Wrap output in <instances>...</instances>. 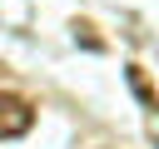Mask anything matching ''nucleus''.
Instances as JSON below:
<instances>
[{
    "mask_svg": "<svg viewBox=\"0 0 159 149\" xmlns=\"http://www.w3.org/2000/svg\"><path fill=\"white\" fill-rule=\"evenodd\" d=\"M35 124V104L25 94H0V139H20Z\"/></svg>",
    "mask_w": 159,
    "mask_h": 149,
    "instance_id": "obj_1",
    "label": "nucleus"
},
{
    "mask_svg": "<svg viewBox=\"0 0 159 149\" xmlns=\"http://www.w3.org/2000/svg\"><path fill=\"white\" fill-rule=\"evenodd\" d=\"M124 79H129V89L144 99V109H159V94L149 89V79H144V70H139V65H129V70H124Z\"/></svg>",
    "mask_w": 159,
    "mask_h": 149,
    "instance_id": "obj_2",
    "label": "nucleus"
}]
</instances>
